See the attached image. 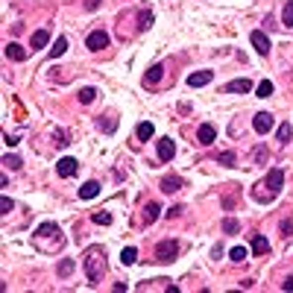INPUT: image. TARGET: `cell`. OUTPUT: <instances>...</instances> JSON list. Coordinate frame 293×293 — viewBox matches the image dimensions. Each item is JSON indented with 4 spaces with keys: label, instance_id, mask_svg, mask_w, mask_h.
Returning a JSON list of instances; mask_svg holds the SVG:
<instances>
[{
    "label": "cell",
    "instance_id": "cell-27",
    "mask_svg": "<svg viewBox=\"0 0 293 293\" xmlns=\"http://www.w3.org/2000/svg\"><path fill=\"white\" fill-rule=\"evenodd\" d=\"M138 138H141V141H150V138H153V123H141V126H138Z\"/></svg>",
    "mask_w": 293,
    "mask_h": 293
},
{
    "label": "cell",
    "instance_id": "cell-12",
    "mask_svg": "<svg viewBox=\"0 0 293 293\" xmlns=\"http://www.w3.org/2000/svg\"><path fill=\"white\" fill-rule=\"evenodd\" d=\"M6 59H12V62H24V59H27V50H24L21 44L9 41V44H6Z\"/></svg>",
    "mask_w": 293,
    "mask_h": 293
},
{
    "label": "cell",
    "instance_id": "cell-4",
    "mask_svg": "<svg viewBox=\"0 0 293 293\" xmlns=\"http://www.w3.org/2000/svg\"><path fill=\"white\" fill-rule=\"evenodd\" d=\"M109 41H112V38H109V33H106V30H94V33L85 38V47L97 53V50H106V47H109Z\"/></svg>",
    "mask_w": 293,
    "mask_h": 293
},
{
    "label": "cell",
    "instance_id": "cell-25",
    "mask_svg": "<svg viewBox=\"0 0 293 293\" xmlns=\"http://www.w3.org/2000/svg\"><path fill=\"white\" fill-rule=\"evenodd\" d=\"M255 91H258V97H270L276 88H273V82H270V79H264V82H258V88H255Z\"/></svg>",
    "mask_w": 293,
    "mask_h": 293
},
{
    "label": "cell",
    "instance_id": "cell-13",
    "mask_svg": "<svg viewBox=\"0 0 293 293\" xmlns=\"http://www.w3.org/2000/svg\"><path fill=\"white\" fill-rule=\"evenodd\" d=\"M182 185H185V182H182L179 176H164L162 179V191L164 194H173V191H179Z\"/></svg>",
    "mask_w": 293,
    "mask_h": 293
},
{
    "label": "cell",
    "instance_id": "cell-30",
    "mask_svg": "<svg viewBox=\"0 0 293 293\" xmlns=\"http://www.w3.org/2000/svg\"><path fill=\"white\" fill-rule=\"evenodd\" d=\"M282 24L285 27H293V0L285 6V15H282Z\"/></svg>",
    "mask_w": 293,
    "mask_h": 293
},
{
    "label": "cell",
    "instance_id": "cell-1",
    "mask_svg": "<svg viewBox=\"0 0 293 293\" xmlns=\"http://www.w3.org/2000/svg\"><path fill=\"white\" fill-rule=\"evenodd\" d=\"M103 255H106V252H103L100 246H91V249L85 252V258H82L85 261V276H88L91 285H97L100 276L106 273V258H103Z\"/></svg>",
    "mask_w": 293,
    "mask_h": 293
},
{
    "label": "cell",
    "instance_id": "cell-5",
    "mask_svg": "<svg viewBox=\"0 0 293 293\" xmlns=\"http://www.w3.org/2000/svg\"><path fill=\"white\" fill-rule=\"evenodd\" d=\"M56 170H59V176H62V179H70V176L79 170V162H76V159H70V156H65V159H59Z\"/></svg>",
    "mask_w": 293,
    "mask_h": 293
},
{
    "label": "cell",
    "instance_id": "cell-28",
    "mask_svg": "<svg viewBox=\"0 0 293 293\" xmlns=\"http://www.w3.org/2000/svg\"><path fill=\"white\" fill-rule=\"evenodd\" d=\"M229 258L234 261V264H240V261H246V249H243V246H234V249L229 252Z\"/></svg>",
    "mask_w": 293,
    "mask_h": 293
},
{
    "label": "cell",
    "instance_id": "cell-17",
    "mask_svg": "<svg viewBox=\"0 0 293 293\" xmlns=\"http://www.w3.org/2000/svg\"><path fill=\"white\" fill-rule=\"evenodd\" d=\"M162 70H164L162 65H153L147 73H144V85H156V82L162 79Z\"/></svg>",
    "mask_w": 293,
    "mask_h": 293
},
{
    "label": "cell",
    "instance_id": "cell-36",
    "mask_svg": "<svg viewBox=\"0 0 293 293\" xmlns=\"http://www.w3.org/2000/svg\"><path fill=\"white\" fill-rule=\"evenodd\" d=\"M56 144H62V147L67 144V135H65L62 129H56Z\"/></svg>",
    "mask_w": 293,
    "mask_h": 293
},
{
    "label": "cell",
    "instance_id": "cell-8",
    "mask_svg": "<svg viewBox=\"0 0 293 293\" xmlns=\"http://www.w3.org/2000/svg\"><path fill=\"white\" fill-rule=\"evenodd\" d=\"M252 129L258 132V135H267V132L273 129V117H270L267 112H258L255 120H252Z\"/></svg>",
    "mask_w": 293,
    "mask_h": 293
},
{
    "label": "cell",
    "instance_id": "cell-23",
    "mask_svg": "<svg viewBox=\"0 0 293 293\" xmlns=\"http://www.w3.org/2000/svg\"><path fill=\"white\" fill-rule=\"evenodd\" d=\"M120 261H123L126 267H129V264H135V261H138V249H135V246H126V249L120 252Z\"/></svg>",
    "mask_w": 293,
    "mask_h": 293
},
{
    "label": "cell",
    "instance_id": "cell-3",
    "mask_svg": "<svg viewBox=\"0 0 293 293\" xmlns=\"http://www.w3.org/2000/svg\"><path fill=\"white\" fill-rule=\"evenodd\" d=\"M282 185H285V173H282V167H270V173H267V179H264V188H270V194H279Z\"/></svg>",
    "mask_w": 293,
    "mask_h": 293
},
{
    "label": "cell",
    "instance_id": "cell-29",
    "mask_svg": "<svg viewBox=\"0 0 293 293\" xmlns=\"http://www.w3.org/2000/svg\"><path fill=\"white\" fill-rule=\"evenodd\" d=\"M73 267H76L73 258H65L62 264H59V276H70V273H73Z\"/></svg>",
    "mask_w": 293,
    "mask_h": 293
},
{
    "label": "cell",
    "instance_id": "cell-26",
    "mask_svg": "<svg viewBox=\"0 0 293 293\" xmlns=\"http://www.w3.org/2000/svg\"><path fill=\"white\" fill-rule=\"evenodd\" d=\"M291 132H293L291 123H282V126H279V135H276V138H279L282 144H288V141H291Z\"/></svg>",
    "mask_w": 293,
    "mask_h": 293
},
{
    "label": "cell",
    "instance_id": "cell-35",
    "mask_svg": "<svg viewBox=\"0 0 293 293\" xmlns=\"http://www.w3.org/2000/svg\"><path fill=\"white\" fill-rule=\"evenodd\" d=\"M18 141H21V138H18V135H3V144H6V147H15V144H18Z\"/></svg>",
    "mask_w": 293,
    "mask_h": 293
},
{
    "label": "cell",
    "instance_id": "cell-34",
    "mask_svg": "<svg viewBox=\"0 0 293 293\" xmlns=\"http://www.w3.org/2000/svg\"><path fill=\"white\" fill-rule=\"evenodd\" d=\"M0 208H3V214H9V211L15 208V202H12L9 196H3V199H0Z\"/></svg>",
    "mask_w": 293,
    "mask_h": 293
},
{
    "label": "cell",
    "instance_id": "cell-6",
    "mask_svg": "<svg viewBox=\"0 0 293 293\" xmlns=\"http://www.w3.org/2000/svg\"><path fill=\"white\" fill-rule=\"evenodd\" d=\"M249 41H252V47L258 50L261 56H270V38L261 33V30H252V35H249Z\"/></svg>",
    "mask_w": 293,
    "mask_h": 293
},
{
    "label": "cell",
    "instance_id": "cell-11",
    "mask_svg": "<svg viewBox=\"0 0 293 293\" xmlns=\"http://www.w3.org/2000/svg\"><path fill=\"white\" fill-rule=\"evenodd\" d=\"M211 79H214L211 70H199V73H191V76H188V85H191V88H199V85H208Z\"/></svg>",
    "mask_w": 293,
    "mask_h": 293
},
{
    "label": "cell",
    "instance_id": "cell-22",
    "mask_svg": "<svg viewBox=\"0 0 293 293\" xmlns=\"http://www.w3.org/2000/svg\"><path fill=\"white\" fill-rule=\"evenodd\" d=\"M159 214H162V205H159V202H147L144 217H147V220H159Z\"/></svg>",
    "mask_w": 293,
    "mask_h": 293
},
{
    "label": "cell",
    "instance_id": "cell-18",
    "mask_svg": "<svg viewBox=\"0 0 293 293\" xmlns=\"http://www.w3.org/2000/svg\"><path fill=\"white\" fill-rule=\"evenodd\" d=\"M153 27V9H141L138 15V30H150Z\"/></svg>",
    "mask_w": 293,
    "mask_h": 293
},
{
    "label": "cell",
    "instance_id": "cell-7",
    "mask_svg": "<svg viewBox=\"0 0 293 293\" xmlns=\"http://www.w3.org/2000/svg\"><path fill=\"white\" fill-rule=\"evenodd\" d=\"M196 138H199V144H202V147L214 144V138H217V126H214V123H202L199 132H196Z\"/></svg>",
    "mask_w": 293,
    "mask_h": 293
},
{
    "label": "cell",
    "instance_id": "cell-9",
    "mask_svg": "<svg viewBox=\"0 0 293 293\" xmlns=\"http://www.w3.org/2000/svg\"><path fill=\"white\" fill-rule=\"evenodd\" d=\"M176 156V141H170V138H159V159L162 162H170Z\"/></svg>",
    "mask_w": 293,
    "mask_h": 293
},
{
    "label": "cell",
    "instance_id": "cell-31",
    "mask_svg": "<svg viewBox=\"0 0 293 293\" xmlns=\"http://www.w3.org/2000/svg\"><path fill=\"white\" fill-rule=\"evenodd\" d=\"M94 223H97V226H109V223H112V214H109V211H97V214H94Z\"/></svg>",
    "mask_w": 293,
    "mask_h": 293
},
{
    "label": "cell",
    "instance_id": "cell-20",
    "mask_svg": "<svg viewBox=\"0 0 293 293\" xmlns=\"http://www.w3.org/2000/svg\"><path fill=\"white\" fill-rule=\"evenodd\" d=\"M76 97H79V103H85V106H88V103H94V97H97V88L85 85V88H79V94H76Z\"/></svg>",
    "mask_w": 293,
    "mask_h": 293
},
{
    "label": "cell",
    "instance_id": "cell-21",
    "mask_svg": "<svg viewBox=\"0 0 293 293\" xmlns=\"http://www.w3.org/2000/svg\"><path fill=\"white\" fill-rule=\"evenodd\" d=\"M35 234H38V237H47V234H62V232H59L56 223H41V226L35 229Z\"/></svg>",
    "mask_w": 293,
    "mask_h": 293
},
{
    "label": "cell",
    "instance_id": "cell-32",
    "mask_svg": "<svg viewBox=\"0 0 293 293\" xmlns=\"http://www.w3.org/2000/svg\"><path fill=\"white\" fill-rule=\"evenodd\" d=\"M237 229H240V223H237V220H232V217H226V220H223V232H226V234H234Z\"/></svg>",
    "mask_w": 293,
    "mask_h": 293
},
{
    "label": "cell",
    "instance_id": "cell-10",
    "mask_svg": "<svg viewBox=\"0 0 293 293\" xmlns=\"http://www.w3.org/2000/svg\"><path fill=\"white\" fill-rule=\"evenodd\" d=\"M223 91L226 94H243V91H252V82L249 79H232L223 85Z\"/></svg>",
    "mask_w": 293,
    "mask_h": 293
},
{
    "label": "cell",
    "instance_id": "cell-19",
    "mask_svg": "<svg viewBox=\"0 0 293 293\" xmlns=\"http://www.w3.org/2000/svg\"><path fill=\"white\" fill-rule=\"evenodd\" d=\"M65 50H67V38H65V35H59V41H56V44L50 47V59H59V56H62Z\"/></svg>",
    "mask_w": 293,
    "mask_h": 293
},
{
    "label": "cell",
    "instance_id": "cell-15",
    "mask_svg": "<svg viewBox=\"0 0 293 293\" xmlns=\"http://www.w3.org/2000/svg\"><path fill=\"white\" fill-rule=\"evenodd\" d=\"M47 41H50V33H47V30H35L33 38H30L33 50H41V47H47Z\"/></svg>",
    "mask_w": 293,
    "mask_h": 293
},
{
    "label": "cell",
    "instance_id": "cell-2",
    "mask_svg": "<svg viewBox=\"0 0 293 293\" xmlns=\"http://www.w3.org/2000/svg\"><path fill=\"white\" fill-rule=\"evenodd\" d=\"M176 252H179V243H176V240H162V243L156 246V261L170 264V261H176Z\"/></svg>",
    "mask_w": 293,
    "mask_h": 293
},
{
    "label": "cell",
    "instance_id": "cell-24",
    "mask_svg": "<svg viewBox=\"0 0 293 293\" xmlns=\"http://www.w3.org/2000/svg\"><path fill=\"white\" fill-rule=\"evenodd\" d=\"M217 162L223 164V167H234V162H237V156H234V153L229 150V153H220V156H217Z\"/></svg>",
    "mask_w": 293,
    "mask_h": 293
},
{
    "label": "cell",
    "instance_id": "cell-33",
    "mask_svg": "<svg viewBox=\"0 0 293 293\" xmlns=\"http://www.w3.org/2000/svg\"><path fill=\"white\" fill-rule=\"evenodd\" d=\"M3 164H6V167H12V170H21V159H18V156H6V159H3Z\"/></svg>",
    "mask_w": 293,
    "mask_h": 293
},
{
    "label": "cell",
    "instance_id": "cell-16",
    "mask_svg": "<svg viewBox=\"0 0 293 293\" xmlns=\"http://www.w3.org/2000/svg\"><path fill=\"white\" fill-rule=\"evenodd\" d=\"M252 252H255V255H264V252H270V240H267L264 234H255V237H252Z\"/></svg>",
    "mask_w": 293,
    "mask_h": 293
},
{
    "label": "cell",
    "instance_id": "cell-14",
    "mask_svg": "<svg viewBox=\"0 0 293 293\" xmlns=\"http://www.w3.org/2000/svg\"><path fill=\"white\" fill-rule=\"evenodd\" d=\"M97 194H100V182H94V179L79 188V199H94Z\"/></svg>",
    "mask_w": 293,
    "mask_h": 293
}]
</instances>
